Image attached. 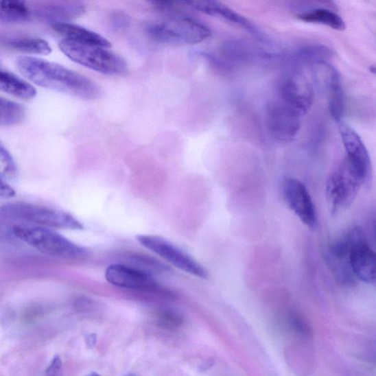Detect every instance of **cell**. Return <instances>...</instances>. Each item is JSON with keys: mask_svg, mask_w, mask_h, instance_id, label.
Instances as JSON below:
<instances>
[{"mask_svg": "<svg viewBox=\"0 0 376 376\" xmlns=\"http://www.w3.org/2000/svg\"><path fill=\"white\" fill-rule=\"evenodd\" d=\"M353 239V231L334 242L328 249L327 261L337 279L344 285H351L356 281L351 265L350 250Z\"/></svg>", "mask_w": 376, "mask_h": 376, "instance_id": "obj_15", "label": "cell"}, {"mask_svg": "<svg viewBox=\"0 0 376 376\" xmlns=\"http://www.w3.org/2000/svg\"><path fill=\"white\" fill-rule=\"evenodd\" d=\"M332 51L325 46H310L299 49L292 56V61L296 62H312V65L318 62L326 61L331 56Z\"/></svg>", "mask_w": 376, "mask_h": 376, "instance_id": "obj_24", "label": "cell"}, {"mask_svg": "<svg viewBox=\"0 0 376 376\" xmlns=\"http://www.w3.org/2000/svg\"><path fill=\"white\" fill-rule=\"evenodd\" d=\"M316 86L328 104L333 120L340 123L344 113V93L340 72L327 61L312 66Z\"/></svg>", "mask_w": 376, "mask_h": 376, "instance_id": "obj_9", "label": "cell"}, {"mask_svg": "<svg viewBox=\"0 0 376 376\" xmlns=\"http://www.w3.org/2000/svg\"><path fill=\"white\" fill-rule=\"evenodd\" d=\"M353 239L350 250V265L353 273L365 283L375 285V253L368 242L362 229L352 228Z\"/></svg>", "mask_w": 376, "mask_h": 376, "instance_id": "obj_13", "label": "cell"}, {"mask_svg": "<svg viewBox=\"0 0 376 376\" xmlns=\"http://www.w3.org/2000/svg\"><path fill=\"white\" fill-rule=\"evenodd\" d=\"M25 118V110L20 104L0 97V127H14Z\"/></svg>", "mask_w": 376, "mask_h": 376, "instance_id": "obj_23", "label": "cell"}, {"mask_svg": "<svg viewBox=\"0 0 376 376\" xmlns=\"http://www.w3.org/2000/svg\"><path fill=\"white\" fill-rule=\"evenodd\" d=\"M128 376H134V375H128Z\"/></svg>", "mask_w": 376, "mask_h": 376, "instance_id": "obj_33", "label": "cell"}, {"mask_svg": "<svg viewBox=\"0 0 376 376\" xmlns=\"http://www.w3.org/2000/svg\"><path fill=\"white\" fill-rule=\"evenodd\" d=\"M62 367V362L60 357L56 356L52 360L49 368L47 369L48 376H56Z\"/></svg>", "mask_w": 376, "mask_h": 376, "instance_id": "obj_31", "label": "cell"}, {"mask_svg": "<svg viewBox=\"0 0 376 376\" xmlns=\"http://www.w3.org/2000/svg\"><path fill=\"white\" fill-rule=\"evenodd\" d=\"M111 25L116 30H122L128 28L130 25V19L124 13H114L111 17Z\"/></svg>", "mask_w": 376, "mask_h": 376, "instance_id": "obj_29", "label": "cell"}, {"mask_svg": "<svg viewBox=\"0 0 376 376\" xmlns=\"http://www.w3.org/2000/svg\"><path fill=\"white\" fill-rule=\"evenodd\" d=\"M32 10L27 3L19 0H0V23L20 24L27 22Z\"/></svg>", "mask_w": 376, "mask_h": 376, "instance_id": "obj_21", "label": "cell"}, {"mask_svg": "<svg viewBox=\"0 0 376 376\" xmlns=\"http://www.w3.org/2000/svg\"><path fill=\"white\" fill-rule=\"evenodd\" d=\"M88 376H100V375L97 374V373H92V374H91L90 375H88Z\"/></svg>", "mask_w": 376, "mask_h": 376, "instance_id": "obj_32", "label": "cell"}, {"mask_svg": "<svg viewBox=\"0 0 376 376\" xmlns=\"http://www.w3.org/2000/svg\"><path fill=\"white\" fill-rule=\"evenodd\" d=\"M297 17L303 22L320 24L336 30L346 28L343 19L336 12L327 7L309 8L298 12Z\"/></svg>", "mask_w": 376, "mask_h": 376, "instance_id": "obj_19", "label": "cell"}, {"mask_svg": "<svg viewBox=\"0 0 376 376\" xmlns=\"http://www.w3.org/2000/svg\"><path fill=\"white\" fill-rule=\"evenodd\" d=\"M59 48L67 57L83 67L107 75H123L127 62L108 48L62 39Z\"/></svg>", "mask_w": 376, "mask_h": 376, "instance_id": "obj_4", "label": "cell"}, {"mask_svg": "<svg viewBox=\"0 0 376 376\" xmlns=\"http://www.w3.org/2000/svg\"><path fill=\"white\" fill-rule=\"evenodd\" d=\"M17 171L13 156L0 141V177L5 180H14L17 176Z\"/></svg>", "mask_w": 376, "mask_h": 376, "instance_id": "obj_26", "label": "cell"}, {"mask_svg": "<svg viewBox=\"0 0 376 376\" xmlns=\"http://www.w3.org/2000/svg\"><path fill=\"white\" fill-rule=\"evenodd\" d=\"M106 278L110 284L123 289L151 294L165 291L153 275L132 266L111 265L106 269Z\"/></svg>", "mask_w": 376, "mask_h": 376, "instance_id": "obj_12", "label": "cell"}, {"mask_svg": "<svg viewBox=\"0 0 376 376\" xmlns=\"http://www.w3.org/2000/svg\"><path fill=\"white\" fill-rule=\"evenodd\" d=\"M156 322L163 329L176 330L182 327L184 322L183 316L178 311L172 309H164L156 315Z\"/></svg>", "mask_w": 376, "mask_h": 376, "instance_id": "obj_27", "label": "cell"}, {"mask_svg": "<svg viewBox=\"0 0 376 376\" xmlns=\"http://www.w3.org/2000/svg\"><path fill=\"white\" fill-rule=\"evenodd\" d=\"M130 257V261L134 264L132 266L144 270L152 275L153 273H163L170 270L168 266L162 263L161 261L148 255L137 254L132 255Z\"/></svg>", "mask_w": 376, "mask_h": 376, "instance_id": "obj_25", "label": "cell"}, {"mask_svg": "<svg viewBox=\"0 0 376 376\" xmlns=\"http://www.w3.org/2000/svg\"><path fill=\"white\" fill-rule=\"evenodd\" d=\"M365 183L344 159L329 176L327 198L332 215L346 211L356 200Z\"/></svg>", "mask_w": 376, "mask_h": 376, "instance_id": "obj_6", "label": "cell"}, {"mask_svg": "<svg viewBox=\"0 0 376 376\" xmlns=\"http://www.w3.org/2000/svg\"><path fill=\"white\" fill-rule=\"evenodd\" d=\"M6 45L10 48L28 54L48 56L52 51L47 40L38 38L9 39L6 41Z\"/></svg>", "mask_w": 376, "mask_h": 376, "instance_id": "obj_22", "label": "cell"}, {"mask_svg": "<svg viewBox=\"0 0 376 376\" xmlns=\"http://www.w3.org/2000/svg\"><path fill=\"white\" fill-rule=\"evenodd\" d=\"M86 10L85 5L80 2H62L43 7L38 10V14L51 25L81 16Z\"/></svg>", "mask_w": 376, "mask_h": 376, "instance_id": "obj_18", "label": "cell"}, {"mask_svg": "<svg viewBox=\"0 0 376 376\" xmlns=\"http://www.w3.org/2000/svg\"><path fill=\"white\" fill-rule=\"evenodd\" d=\"M290 323L292 329L301 336L308 338L311 336L312 331L305 320L300 316L292 313L290 316Z\"/></svg>", "mask_w": 376, "mask_h": 376, "instance_id": "obj_28", "label": "cell"}, {"mask_svg": "<svg viewBox=\"0 0 376 376\" xmlns=\"http://www.w3.org/2000/svg\"><path fill=\"white\" fill-rule=\"evenodd\" d=\"M301 117L277 98L266 107L268 131L275 141L287 143L295 139L301 128Z\"/></svg>", "mask_w": 376, "mask_h": 376, "instance_id": "obj_11", "label": "cell"}, {"mask_svg": "<svg viewBox=\"0 0 376 376\" xmlns=\"http://www.w3.org/2000/svg\"><path fill=\"white\" fill-rule=\"evenodd\" d=\"M145 30L155 43L174 47L200 44L212 34L210 28L183 14L151 22Z\"/></svg>", "mask_w": 376, "mask_h": 376, "instance_id": "obj_2", "label": "cell"}, {"mask_svg": "<svg viewBox=\"0 0 376 376\" xmlns=\"http://www.w3.org/2000/svg\"><path fill=\"white\" fill-rule=\"evenodd\" d=\"M58 34L64 37V38L76 40L78 43L95 45L109 49L111 47L110 41L101 35L93 32V31L85 27L68 23H57L51 24Z\"/></svg>", "mask_w": 376, "mask_h": 376, "instance_id": "obj_17", "label": "cell"}, {"mask_svg": "<svg viewBox=\"0 0 376 376\" xmlns=\"http://www.w3.org/2000/svg\"><path fill=\"white\" fill-rule=\"evenodd\" d=\"M16 195V191L6 180L0 177V196L12 198Z\"/></svg>", "mask_w": 376, "mask_h": 376, "instance_id": "obj_30", "label": "cell"}, {"mask_svg": "<svg viewBox=\"0 0 376 376\" xmlns=\"http://www.w3.org/2000/svg\"><path fill=\"white\" fill-rule=\"evenodd\" d=\"M0 216L49 228L82 231L84 226L71 214L58 209L30 203L0 207Z\"/></svg>", "mask_w": 376, "mask_h": 376, "instance_id": "obj_5", "label": "cell"}, {"mask_svg": "<svg viewBox=\"0 0 376 376\" xmlns=\"http://www.w3.org/2000/svg\"><path fill=\"white\" fill-rule=\"evenodd\" d=\"M137 238L144 248L150 250L166 262L182 270L184 272L202 279H208L207 270L192 256L170 242L169 240L150 235H141Z\"/></svg>", "mask_w": 376, "mask_h": 376, "instance_id": "obj_8", "label": "cell"}, {"mask_svg": "<svg viewBox=\"0 0 376 376\" xmlns=\"http://www.w3.org/2000/svg\"><path fill=\"white\" fill-rule=\"evenodd\" d=\"M339 131L346 158H344L357 172L364 183L370 180L372 174L371 156L358 133L349 125L341 121Z\"/></svg>", "mask_w": 376, "mask_h": 376, "instance_id": "obj_14", "label": "cell"}, {"mask_svg": "<svg viewBox=\"0 0 376 376\" xmlns=\"http://www.w3.org/2000/svg\"><path fill=\"white\" fill-rule=\"evenodd\" d=\"M280 191L284 202L299 220L309 228H316V207L305 184L294 177L285 176L281 182Z\"/></svg>", "mask_w": 376, "mask_h": 376, "instance_id": "obj_10", "label": "cell"}, {"mask_svg": "<svg viewBox=\"0 0 376 376\" xmlns=\"http://www.w3.org/2000/svg\"><path fill=\"white\" fill-rule=\"evenodd\" d=\"M16 67L21 74L39 87L86 100L101 96L95 82L56 62L25 56L16 59Z\"/></svg>", "mask_w": 376, "mask_h": 376, "instance_id": "obj_1", "label": "cell"}, {"mask_svg": "<svg viewBox=\"0 0 376 376\" xmlns=\"http://www.w3.org/2000/svg\"><path fill=\"white\" fill-rule=\"evenodd\" d=\"M14 235L28 246L45 255L62 259L82 260L87 258L89 250L79 246L52 228L30 225H16Z\"/></svg>", "mask_w": 376, "mask_h": 376, "instance_id": "obj_3", "label": "cell"}, {"mask_svg": "<svg viewBox=\"0 0 376 376\" xmlns=\"http://www.w3.org/2000/svg\"><path fill=\"white\" fill-rule=\"evenodd\" d=\"M277 98L302 117L314 102L315 91L305 73L296 69L288 71L280 78Z\"/></svg>", "mask_w": 376, "mask_h": 376, "instance_id": "obj_7", "label": "cell"}, {"mask_svg": "<svg viewBox=\"0 0 376 376\" xmlns=\"http://www.w3.org/2000/svg\"><path fill=\"white\" fill-rule=\"evenodd\" d=\"M180 3L206 15L222 19L226 22L243 27L254 34H257L256 27L248 19L220 2L183 1Z\"/></svg>", "mask_w": 376, "mask_h": 376, "instance_id": "obj_16", "label": "cell"}, {"mask_svg": "<svg viewBox=\"0 0 376 376\" xmlns=\"http://www.w3.org/2000/svg\"><path fill=\"white\" fill-rule=\"evenodd\" d=\"M0 91L25 100L33 99L37 95L36 89L30 83L3 70H0Z\"/></svg>", "mask_w": 376, "mask_h": 376, "instance_id": "obj_20", "label": "cell"}]
</instances>
